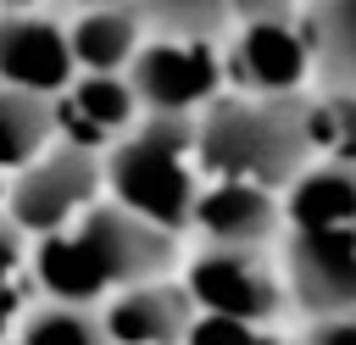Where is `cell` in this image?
Segmentation results:
<instances>
[{"label":"cell","mask_w":356,"mask_h":345,"mask_svg":"<svg viewBox=\"0 0 356 345\" xmlns=\"http://www.w3.org/2000/svg\"><path fill=\"white\" fill-rule=\"evenodd\" d=\"M195 312L200 306H195L189 284H167L156 273V278H139V284L117 289L100 323H106L111 345H184Z\"/></svg>","instance_id":"10"},{"label":"cell","mask_w":356,"mask_h":345,"mask_svg":"<svg viewBox=\"0 0 356 345\" xmlns=\"http://www.w3.org/2000/svg\"><path fill=\"white\" fill-rule=\"evenodd\" d=\"M284 284L312 317L356 312V223L350 228H295L284 250Z\"/></svg>","instance_id":"8"},{"label":"cell","mask_w":356,"mask_h":345,"mask_svg":"<svg viewBox=\"0 0 356 345\" xmlns=\"http://www.w3.org/2000/svg\"><path fill=\"white\" fill-rule=\"evenodd\" d=\"M0 200H6V178H0Z\"/></svg>","instance_id":"26"},{"label":"cell","mask_w":356,"mask_h":345,"mask_svg":"<svg viewBox=\"0 0 356 345\" xmlns=\"http://www.w3.org/2000/svg\"><path fill=\"white\" fill-rule=\"evenodd\" d=\"M289 228H350L356 223V161H306L284 184Z\"/></svg>","instance_id":"14"},{"label":"cell","mask_w":356,"mask_h":345,"mask_svg":"<svg viewBox=\"0 0 356 345\" xmlns=\"http://www.w3.org/2000/svg\"><path fill=\"white\" fill-rule=\"evenodd\" d=\"M150 33H200L217 39L222 22H234V0H134Z\"/></svg>","instance_id":"18"},{"label":"cell","mask_w":356,"mask_h":345,"mask_svg":"<svg viewBox=\"0 0 356 345\" xmlns=\"http://www.w3.org/2000/svg\"><path fill=\"white\" fill-rule=\"evenodd\" d=\"M78 78L67 28L50 22L44 11H0V83L33 89V95H61Z\"/></svg>","instance_id":"9"},{"label":"cell","mask_w":356,"mask_h":345,"mask_svg":"<svg viewBox=\"0 0 356 345\" xmlns=\"http://www.w3.org/2000/svg\"><path fill=\"white\" fill-rule=\"evenodd\" d=\"M195 156L211 178H256L284 189L306 161V95H217L195 117Z\"/></svg>","instance_id":"2"},{"label":"cell","mask_w":356,"mask_h":345,"mask_svg":"<svg viewBox=\"0 0 356 345\" xmlns=\"http://www.w3.org/2000/svg\"><path fill=\"white\" fill-rule=\"evenodd\" d=\"M306 139L312 161H356V89L323 83L306 95Z\"/></svg>","instance_id":"17"},{"label":"cell","mask_w":356,"mask_h":345,"mask_svg":"<svg viewBox=\"0 0 356 345\" xmlns=\"http://www.w3.org/2000/svg\"><path fill=\"white\" fill-rule=\"evenodd\" d=\"M17 267H22V223L6 211V217H0V289H11Z\"/></svg>","instance_id":"21"},{"label":"cell","mask_w":356,"mask_h":345,"mask_svg":"<svg viewBox=\"0 0 356 345\" xmlns=\"http://www.w3.org/2000/svg\"><path fill=\"white\" fill-rule=\"evenodd\" d=\"M222 72L228 56L217 50V39L200 33H145L139 56L128 61V83L139 106L167 117H200L222 95Z\"/></svg>","instance_id":"5"},{"label":"cell","mask_w":356,"mask_h":345,"mask_svg":"<svg viewBox=\"0 0 356 345\" xmlns=\"http://www.w3.org/2000/svg\"><path fill=\"white\" fill-rule=\"evenodd\" d=\"M139 95L128 83V72H78L61 95H56V134L78 139V145H106L122 139L139 122Z\"/></svg>","instance_id":"12"},{"label":"cell","mask_w":356,"mask_h":345,"mask_svg":"<svg viewBox=\"0 0 356 345\" xmlns=\"http://www.w3.org/2000/svg\"><path fill=\"white\" fill-rule=\"evenodd\" d=\"M22 345H111V334H106V323H100V317H89V306L50 300L44 312H33V317H28Z\"/></svg>","instance_id":"19"},{"label":"cell","mask_w":356,"mask_h":345,"mask_svg":"<svg viewBox=\"0 0 356 345\" xmlns=\"http://www.w3.org/2000/svg\"><path fill=\"white\" fill-rule=\"evenodd\" d=\"M78 6H89V0H78Z\"/></svg>","instance_id":"27"},{"label":"cell","mask_w":356,"mask_h":345,"mask_svg":"<svg viewBox=\"0 0 356 345\" xmlns=\"http://www.w3.org/2000/svg\"><path fill=\"white\" fill-rule=\"evenodd\" d=\"M300 22L317 56V78L356 89V0H306Z\"/></svg>","instance_id":"16"},{"label":"cell","mask_w":356,"mask_h":345,"mask_svg":"<svg viewBox=\"0 0 356 345\" xmlns=\"http://www.w3.org/2000/svg\"><path fill=\"white\" fill-rule=\"evenodd\" d=\"M195 172H200L195 117H167V111H145L122 139H111V156H106L111 200H122L128 211L172 234L195 217V195H200Z\"/></svg>","instance_id":"3"},{"label":"cell","mask_w":356,"mask_h":345,"mask_svg":"<svg viewBox=\"0 0 356 345\" xmlns=\"http://www.w3.org/2000/svg\"><path fill=\"white\" fill-rule=\"evenodd\" d=\"M6 11H22V6H39V0H0Z\"/></svg>","instance_id":"25"},{"label":"cell","mask_w":356,"mask_h":345,"mask_svg":"<svg viewBox=\"0 0 356 345\" xmlns=\"http://www.w3.org/2000/svg\"><path fill=\"white\" fill-rule=\"evenodd\" d=\"M228 72L250 95H300L306 78L317 72L300 11L295 17H239V33L228 45Z\"/></svg>","instance_id":"7"},{"label":"cell","mask_w":356,"mask_h":345,"mask_svg":"<svg viewBox=\"0 0 356 345\" xmlns=\"http://www.w3.org/2000/svg\"><path fill=\"white\" fill-rule=\"evenodd\" d=\"M11 317H17V295H11V289H0V339L11 334Z\"/></svg>","instance_id":"24"},{"label":"cell","mask_w":356,"mask_h":345,"mask_svg":"<svg viewBox=\"0 0 356 345\" xmlns=\"http://www.w3.org/2000/svg\"><path fill=\"white\" fill-rule=\"evenodd\" d=\"M306 345H356V312H339V317H317V328L306 334Z\"/></svg>","instance_id":"22"},{"label":"cell","mask_w":356,"mask_h":345,"mask_svg":"<svg viewBox=\"0 0 356 345\" xmlns=\"http://www.w3.org/2000/svg\"><path fill=\"white\" fill-rule=\"evenodd\" d=\"M106 189V161L95 156V145L78 139H50L28 167H17V178L6 184V206L22 223V234H56L67 223H78Z\"/></svg>","instance_id":"4"},{"label":"cell","mask_w":356,"mask_h":345,"mask_svg":"<svg viewBox=\"0 0 356 345\" xmlns=\"http://www.w3.org/2000/svg\"><path fill=\"white\" fill-rule=\"evenodd\" d=\"M206 245H267L284 223L278 189L256 184V178H211L195 195V217H189Z\"/></svg>","instance_id":"11"},{"label":"cell","mask_w":356,"mask_h":345,"mask_svg":"<svg viewBox=\"0 0 356 345\" xmlns=\"http://www.w3.org/2000/svg\"><path fill=\"white\" fill-rule=\"evenodd\" d=\"M167 262H172V228L128 211L122 200H95L78 223L39 234L33 250V273L50 289V300H72V306L156 278L167 273Z\"/></svg>","instance_id":"1"},{"label":"cell","mask_w":356,"mask_h":345,"mask_svg":"<svg viewBox=\"0 0 356 345\" xmlns=\"http://www.w3.org/2000/svg\"><path fill=\"white\" fill-rule=\"evenodd\" d=\"M184 345H278L267 334V323H245V317H222V312H195Z\"/></svg>","instance_id":"20"},{"label":"cell","mask_w":356,"mask_h":345,"mask_svg":"<svg viewBox=\"0 0 356 345\" xmlns=\"http://www.w3.org/2000/svg\"><path fill=\"white\" fill-rule=\"evenodd\" d=\"M184 284L200 312H222V317H245V323H273L289 295V284L273 273L261 245H206L189 262Z\"/></svg>","instance_id":"6"},{"label":"cell","mask_w":356,"mask_h":345,"mask_svg":"<svg viewBox=\"0 0 356 345\" xmlns=\"http://www.w3.org/2000/svg\"><path fill=\"white\" fill-rule=\"evenodd\" d=\"M56 139V95L0 83V172L28 167Z\"/></svg>","instance_id":"15"},{"label":"cell","mask_w":356,"mask_h":345,"mask_svg":"<svg viewBox=\"0 0 356 345\" xmlns=\"http://www.w3.org/2000/svg\"><path fill=\"white\" fill-rule=\"evenodd\" d=\"M306 0H234V22L239 17H295Z\"/></svg>","instance_id":"23"},{"label":"cell","mask_w":356,"mask_h":345,"mask_svg":"<svg viewBox=\"0 0 356 345\" xmlns=\"http://www.w3.org/2000/svg\"><path fill=\"white\" fill-rule=\"evenodd\" d=\"M145 33L150 28L134 11V0H89L67 22V45H72L78 72H128V61L139 56Z\"/></svg>","instance_id":"13"}]
</instances>
